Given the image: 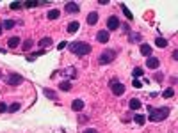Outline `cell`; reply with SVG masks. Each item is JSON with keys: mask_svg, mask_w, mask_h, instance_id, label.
Listing matches in <instances>:
<instances>
[{"mask_svg": "<svg viewBox=\"0 0 178 133\" xmlns=\"http://www.w3.org/2000/svg\"><path fill=\"white\" fill-rule=\"evenodd\" d=\"M111 91H112L114 96H121V94L125 92V85L119 84V82H116V80H112V84H111Z\"/></svg>", "mask_w": 178, "mask_h": 133, "instance_id": "cell-4", "label": "cell"}, {"mask_svg": "<svg viewBox=\"0 0 178 133\" xmlns=\"http://www.w3.org/2000/svg\"><path fill=\"white\" fill-rule=\"evenodd\" d=\"M96 21H98V13H96V11H93V13L87 14V23H89V25H94Z\"/></svg>", "mask_w": 178, "mask_h": 133, "instance_id": "cell-12", "label": "cell"}, {"mask_svg": "<svg viewBox=\"0 0 178 133\" xmlns=\"http://www.w3.org/2000/svg\"><path fill=\"white\" fill-rule=\"evenodd\" d=\"M155 44L158 46V48H166V46H167V39H164V37H157Z\"/></svg>", "mask_w": 178, "mask_h": 133, "instance_id": "cell-17", "label": "cell"}, {"mask_svg": "<svg viewBox=\"0 0 178 133\" xmlns=\"http://www.w3.org/2000/svg\"><path fill=\"white\" fill-rule=\"evenodd\" d=\"M132 75H134V80L135 78H139V77H142V69L141 68H135V69L132 71Z\"/></svg>", "mask_w": 178, "mask_h": 133, "instance_id": "cell-24", "label": "cell"}, {"mask_svg": "<svg viewBox=\"0 0 178 133\" xmlns=\"http://www.w3.org/2000/svg\"><path fill=\"white\" fill-rule=\"evenodd\" d=\"M18 44H20V37H11V39L7 41V46H9V48H16Z\"/></svg>", "mask_w": 178, "mask_h": 133, "instance_id": "cell-15", "label": "cell"}, {"mask_svg": "<svg viewBox=\"0 0 178 133\" xmlns=\"http://www.w3.org/2000/svg\"><path fill=\"white\" fill-rule=\"evenodd\" d=\"M141 53L146 57H151V46L150 44H141Z\"/></svg>", "mask_w": 178, "mask_h": 133, "instance_id": "cell-13", "label": "cell"}, {"mask_svg": "<svg viewBox=\"0 0 178 133\" xmlns=\"http://www.w3.org/2000/svg\"><path fill=\"white\" fill-rule=\"evenodd\" d=\"M121 9H123V13H125V16H127L128 20H134V16H132V13H130V9L127 6H121Z\"/></svg>", "mask_w": 178, "mask_h": 133, "instance_id": "cell-21", "label": "cell"}, {"mask_svg": "<svg viewBox=\"0 0 178 133\" xmlns=\"http://www.w3.org/2000/svg\"><path fill=\"white\" fill-rule=\"evenodd\" d=\"M70 50L73 53H77V55H87L91 52V44H87L84 41H75L70 44Z\"/></svg>", "mask_w": 178, "mask_h": 133, "instance_id": "cell-2", "label": "cell"}, {"mask_svg": "<svg viewBox=\"0 0 178 133\" xmlns=\"http://www.w3.org/2000/svg\"><path fill=\"white\" fill-rule=\"evenodd\" d=\"M32 44H34V43L30 41V39H28V41H25V43H23V50H25V52H28V50L32 48Z\"/></svg>", "mask_w": 178, "mask_h": 133, "instance_id": "cell-25", "label": "cell"}, {"mask_svg": "<svg viewBox=\"0 0 178 133\" xmlns=\"http://www.w3.org/2000/svg\"><path fill=\"white\" fill-rule=\"evenodd\" d=\"M71 108H73L75 112L82 110V108H84V101H82V99H73V103H71Z\"/></svg>", "mask_w": 178, "mask_h": 133, "instance_id": "cell-11", "label": "cell"}, {"mask_svg": "<svg viewBox=\"0 0 178 133\" xmlns=\"http://www.w3.org/2000/svg\"><path fill=\"white\" fill-rule=\"evenodd\" d=\"M134 119H135V123H137V124H141V126L144 124V123H146V117H144V115H139V114L135 115Z\"/></svg>", "mask_w": 178, "mask_h": 133, "instance_id": "cell-22", "label": "cell"}, {"mask_svg": "<svg viewBox=\"0 0 178 133\" xmlns=\"http://www.w3.org/2000/svg\"><path fill=\"white\" fill-rule=\"evenodd\" d=\"M37 44H39L41 48H46V46H50V44H52V37H43Z\"/></svg>", "mask_w": 178, "mask_h": 133, "instance_id": "cell-18", "label": "cell"}, {"mask_svg": "<svg viewBox=\"0 0 178 133\" xmlns=\"http://www.w3.org/2000/svg\"><path fill=\"white\" fill-rule=\"evenodd\" d=\"M148 114L151 121H164L167 115H169V108H153V106H148Z\"/></svg>", "mask_w": 178, "mask_h": 133, "instance_id": "cell-1", "label": "cell"}, {"mask_svg": "<svg viewBox=\"0 0 178 133\" xmlns=\"http://www.w3.org/2000/svg\"><path fill=\"white\" fill-rule=\"evenodd\" d=\"M23 82V77L18 75V73H11L9 77H7V84L9 85H20Z\"/></svg>", "mask_w": 178, "mask_h": 133, "instance_id": "cell-5", "label": "cell"}, {"mask_svg": "<svg viewBox=\"0 0 178 133\" xmlns=\"http://www.w3.org/2000/svg\"><path fill=\"white\" fill-rule=\"evenodd\" d=\"M114 59H116V52L105 50V52H102V55H100V64H111Z\"/></svg>", "mask_w": 178, "mask_h": 133, "instance_id": "cell-3", "label": "cell"}, {"mask_svg": "<svg viewBox=\"0 0 178 133\" xmlns=\"http://www.w3.org/2000/svg\"><path fill=\"white\" fill-rule=\"evenodd\" d=\"M7 110H9V112H16V110H20V103H13Z\"/></svg>", "mask_w": 178, "mask_h": 133, "instance_id": "cell-26", "label": "cell"}, {"mask_svg": "<svg viewBox=\"0 0 178 133\" xmlns=\"http://www.w3.org/2000/svg\"><path fill=\"white\" fill-rule=\"evenodd\" d=\"M59 89L64 91V92H68V91H71V84H70V82H63V84L59 85Z\"/></svg>", "mask_w": 178, "mask_h": 133, "instance_id": "cell-20", "label": "cell"}, {"mask_svg": "<svg viewBox=\"0 0 178 133\" xmlns=\"http://www.w3.org/2000/svg\"><path fill=\"white\" fill-rule=\"evenodd\" d=\"M96 39L100 43H107L111 39V34H109V30H98V34H96Z\"/></svg>", "mask_w": 178, "mask_h": 133, "instance_id": "cell-8", "label": "cell"}, {"mask_svg": "<svg viewBox=\"0 0 178 133\" xmlns=\"http://www.w3.org/2000/svg\"><path fill=\"white\" fill-rule=\"evenodd\" d=\"M121 27H123V32H127V34H128V25H127V23H125V25H121Z\"/></svg>", "mask_w": 178, "mask_h": 133, "instance_id": "cell-35", "label": "cell"}, {"mask_svg": "<svg viewBox=\"0 0 178 133\" xmlns=\"http://www.w3.org/2000/svg\"><path fill=\"white\" fill-rule=\"evenodd\" d=\"M146 66H148L150 69H157V68L160 66V60H158L157 57H148V59H146Z\"/></svg>", "mask_w": 178, "mask_h": 133, "instance_id": "cell-7", "label": "cell"}, {"mask_svg": "<svg viewBox=\"0 0 178 133\" xmlns=\"http://www.w3.org/2000/svg\"><path fill=\"white\" fill-rule=\"evenodd\" d=\"M43 92H45V96H46V98H52V99H55V98H57V96H55V92H54V91H50V89H45Z\"/></svg>", "mask_w": 178, "mask_h": 133, "instance_id": "cell-23", "label": "cell"}, {"mask_svg": "<svg viewBox=\"0 0 178 133\" xmlns=\"http://www.w3.org/2000/svg\"><path fill=\"white\" fill-rule=\"evenodd\" d=\"M7 110V105L4 103V101H0V114H4Z\"/></svg>", "mask_w": 178, "mask_h": 133, "instance_id": "cell-28", "label": "cell"}, {"mask_svg": "<svg viewBox=\"0 0 178 133\" xmlns=\"http://www.w3.org/2000/svg\"><path fill=\"white\" fill-rule=\"evenodd\" d=\"M173 94H175V91L169 87V89H166V91H164V98H171Z\"/></svg>", "mask_w": 178, "mask_h": 133, "instance_id": "cell-27", "label": "cell"}, {"mask_svg": "<svg viewBox=\"0 0 178 133\" xmlns=\"http://www.w3.org/2000/svg\"><path fill=\"white\" fill-rule=\"evenodd\" d=\"M141 37H139V34H130V41H139Z\"/></svg>", "mask_w": 178, "mask_h": 133, "instance_id": "cell-31", "label": "cell"}, {"mask_svg": "<svg viewBox=\"0 0 178 133\" xmlns=\"http://www.w3.org/2000/svg\"><path fill=\"white\" fill-rule=\"evenodd\" d=\"M20 7H21L20 2H13V4H11V9H14V11H16V9H20Z\"/></svg>", "mask_w": 178, "mask_h": 133, "instance_id": "cell-30", "label": "cell"}, {"mask_svg": "<svg viewBox=\"0 0 178 133\" xmlns=\"http://www.w3.org/2000/svg\"><path fill=\"white\" fill-rule=\"evenodd\" d=\"M128 105H130V108H132V110H137V108H141V101H139V99H135V98H132Z\"/></svg>", "mask_w": 178, "mask_h": 133, "instance_id": "cell-16", "label": "cell"}, {"mask_svg": "<svg viewBox=\"0 0 178 133\" xmlns=\"http://www.w3.org/2000/svg\"><path fill=\"white\" fill-rule=\"evenodd\" d=\"M132 85H134L135 89H141L142 85H141V82H139V80H134V82H132Z\"/></svg>", "mask_w": 178, "mask_h": 133, "instance_id": "cell-32", "label": "cell"}, {"mask_svg": "<svg viewBox=\"0 0 178 133\" xmlns=\"http://www.w3.org/2000/svg\"><path fill=\"white\" fill-rule=\"evenodd\" d=\"M37 4H39V2H34V0H28V2L25 4V6H27V7H36Z\"/></svg>", "mask_w": 178, "mask_h": 133, "instance_id": "cell-29", "label": "cell"}, {"mask_svg": "<svg viewBox=\"0 0 178 133\" xmlns=\"http://www.w3.org/2000/svg\"><path fill=\"white\" fill-rule=\"evenodd\" d=\"M173 59H175V60H178V50H175V52H173Z\"/></svg>", "mask_w": 178, "mask_h": 133, "instance_id": "cell-34", "label": "cell"}, {"mask_svg": "<svg viewBox=\"0 0 178 133\" xmlns=\"http://www.w3.org/2000/svg\"><path fill=\"white\" fill-rule=\"evenodd\" d=\"M13 27H14V21H13V20H6V21H2V28L9 30V28H13Z\"/></svg>", "mask_w": 178, "mask_h": 133, "instance_id": "cell-19", "label": "cell"}, {"mask_svg": "<svg viewBox=\"0 0 178 133\" xmlns=\"http://www.w3.org/2000/svg\"><path fill=\"white\" fill-rule=\"evenodd\" d=\"M84 133H96V130H85Z\"/></svg>", "mask_w": 178, "mask_h": 133, "instance_id": "cell-36", "label": "cell"}, {"mask_svg": "<svg viewBox=\"0 0 178 133\" xmlns=\"http://www.w3.org/2000/svg\"><path fill=\"white\" fill-rule=\"evenodd\" d=\"M107 28H109V30H118V28H119V20H118L116 16H111V18L107 20Z\"/></svg>", "mask_w": 178, "mask_h": 133, "instance_id": "cell-6", "label": "cell"}, {"mask_svg": "<svg viewBox=\"0 0 178 133\" xmlns=\"http://www.w3.org/2000/svg\"><path fill=\"white\" fill-rule=\"evenodd\" d=\"M66 44H68V43H66V41H61V43H59V44H57V48H59V50H63L64 46H66Z\"/></svg>", "mask_w": 178, "mask_h": 133, "instance_id": "cell-33", "label": "cell"}, {"mask_svg": "<svg viewBox=\"0 0 178 133\" xmlns=\"http://www.w3.org/2000/svg\"><path fill=\"white\" fill-rule=\"evenodd\" d=\"M59 14H61L59 9H52V11H48L46 16H48V20H57V18H59Z\"/></svg>", "mask_w": 178, "mask_h": 133, "instance_id": "cell-14", "label": "cell"}, {"mask_svg": "<svg viewBox=\"0 0 178 133\" xmlns=\"http://www.w3.org/2000/svg\"><path fill=\"white\" fill-rule=\"evenodd\" d=\"M64 9H66L68 13H78V11H80V6H78L77 2H68V4L64 6Z\"/></svg>", "mask_w": 178, "mask_h": 133, "instance_id": "cell-9", "label": "cell"}, {"mask_svg": "<svg viewBox=\"0 0 178 133\" xmlns=\"http://www.w3.org/2000/svg\"><path fill=\"white\" fill-rule=\"evenodd\" d=\"M78 28H80V23H78V21H70V23H68V28H66V30H68L70 34H75Z\"/></svg>", "mask_w": 178, "mask_h": 133, "instance_id": "cell-10", "label": "cell"}]
</instances>
